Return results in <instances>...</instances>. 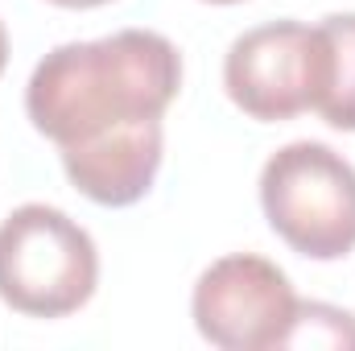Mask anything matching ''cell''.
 <instances>
[{"label":"cell","instance_id":"obj_1","mask_svg":"<svg viewBox=\"0 0 355 351\" xmlns=\"http://www.w3.org/2000/svg\"><path fill=\"white\" fill-rule=\"evenodd\" d=\"M182 87V54L166 33L120 29L54 46L29 75L25 112L58 149L132 120H162Z\"/></svg>","mask_w":355,"mask_h":351},{"label":"cell","instance_id":"obj_2","mask_svg":"<svg viewBox=\"0 0 355 351\" xmlns=\"http://www.w3.org/2000/svg\"><path fill=\"white\" fill-rule=\"evenodd\" d=\"M99 285V248L83 223L25 203L0 223V302L25 318H67Z\"/></svg>","mask_w":355,"mask_h":351},{"label":"cell","instance_id":"obj_3","mask_svg":"<svg viewBox=\"0 0 355 351\" xmlns=\"http://www.w3.org/2000/svg\"><path fill=\"white\" fill-rule=\"evenodd\" d=\"M268 228L310 261L355 252V166L322 141H289L261 170Z\"/></svg>","mask_w":355,"mask_h":351},{"label":"cell","instance_id":"obj_4","mask_svg":"<svg viewBox=\"0 0 355 351\" xmlns=\"http://www.w3.org/2000/svg\"><path fill=\"white\" fill-rule=\"evenodd\" d=\"M322 71H327L322 29L285 17L244 29L227 46L223 87L244 116L261 124H281L302 112H314Z\"/></svg>","mask_w":355,"mask_h":351},{"label":"cell","instance_id":"obj_5","mask_svg":"<svg viewBox=\"0 0 355 351\" xmlns=\"http://www.w3.org/2000/svg\"><path fill=\"white\" fill-rule=\"evenodd\" d=\"M297 293L285 268L257 252H232L211 261L190 293V318L198 335L219 351H277L293 327Z\"/></svg>","mask_w":355,"mask_h":351},{"label":"cell","instance_id":"obj_6","mask_svg":"<svg viewBox=\"0 0 355 351\" xmlns=\"http://www.w3.org/2000/svg\"><path fill=\"white\" fill-rule=\"evenodd\" d=\"M58 157L83 198L99 207H132L157 182L166 157V128L162 120H132L99 137L62 145Z\"/></svg>","mask_w":355,"mask_h":351},{"label":"cell","instance_id":"obj_7","mask_svg":"<svg viewBox=\"0 0 355 351\" xmlns=\"http://www.w3.org/2000/svg\"><path fill=\"white\" fill-rule=\"evenodd\" d=\"M322 46H327V71L314 112L339 128L355 132V12H331L318 21Z\"/></svg>","mask_w":355,"mask_h":351},{"label":"cell","instance_id":"obj_8","mask_svg":"<svg viewBox=\"0 0 355 351\" xmlns=\"http://www.w3.org/2000/svg\"><path fill=\"white\" fill-rule=\"evenodd\" d=\"M285 348L355 351V314L331 306V302H302L297 298V310H293V327L285 335Z\"/></svg>","mask_w":355,"mask_h":351},{"label":"cell","instance_id":"obj_9","mask_svg":"<svg viewBox=\"0 0 355 351\" xmlns=\"http://www.w3.org/2000/svg\"><path fill=\"white\" fill-rule=\"evenodd\" d=\"M58 8H99V4H112V0H50Z\"/></svg>","mask_w":355,"mask_h":351},{"label":"cell","instance_id":"obj_10","mask_svg":"<svg viewBox=\"0 0 355 351\" xmlns=\"http://www.w3.org/2000/svg\"><path fill=\"white\" fill-rule=\"evenodd\" d=\"M4 67H8V29L0 21V75H4Z\"/></svg>","mask_w":355,"mask_h":351},{"label":"cell","instance_id":"obj_11","mask_svg":"<svg viewBox=\"0 0 355 351\" xmlns=\"http://www.w3.org/2000/svg\"><path fill=\"white\" fill-rule=\"evenodd\" d=\"M207 4H240V0H207Z\"/></svg>","mask_w":355,"mask_h":351}]
</instances>
